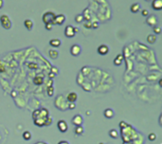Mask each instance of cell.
Wrapping results in <instances>:
<instances>
[{"mask_svg": "<svg viewBox=\"0 0 162 144\" xmlns=\"http://www.w3.org/2000/svg\"><path fill=\"white\" fill-rule=\"evenodd\" d=\"M152 8L154 11H160L162 9V0H153Z\"/></svg>", "mask_w": 162, "mask_h": 144, "instance_id": "obj_10", "label": "cell"}, {"mask_svg": "<svg viewBox=\"0 0 162 144\" xmlns=\"http://www.w3.org/2000/svg\"><path fill=\"white\" fill-rule=\"evenodd\" d=\"M109 52V47L106 45H101L98 47V53L100 55H106Z\"/></svg>", "mask_w": 162, "mask_h": 144, "instance_id": "obj_11", "label": "cell"}, {"mask_svg": "<svg viewBox=\"0 0 162 144\" xmlns=\"http://www.w3.org/2000/svg\"><path fill=\"white\" fill-rule=\"evenodd\" d=\"M141 13H142V15L144 16V17H147V16H149L150 15V13H149V11L148 10H142V12H141Z\"/></svg>", "mask_w": 162, "mask_h": 144, "instance_id": "obj_30", "label": "cell"}, {"mask_svg": "<svg viewBox=\"0 0 162 144\" xmlns=\"http://www.w3.org/2000/svg\"><path fill=\"white\" fill-rule=\"evenodd\" d=\"M85 20L84 18V14H77L75 16V22L76 23H82Z\"/></svg>", "mask_w": 162, "mask_h": 144, "instance_id": "obj_21", "label": "cell"}, {"mask_svg": "<svg viewBox=\"0 0 162 144\" xmlns=\"http://www.w3.org/2000/svg\"><path fill=\"white\" fill-rule=\"evenodd\" d=\"M51 123H52V119L50 117L47 118L45 120V126H49V125H51Z\"/></svg>", "mask_w": 162, "mask_h": 144, "instance_id": "obj_26", "label": "cell"}, {"mask_svg": "<svg viewBox=\"0 0 162 144\" xmlns=\"http://www.w3.org/2000/svg\"><path fill=\"white\" fill-rule=\"evenodd\" d=\"M49 87H50V90H47V94L49 97H51L53 95V88H52V86H49Z\"/></svg>", "mask_w": 162, "mask_h": 144, "instance_id": "obj_32", "label": "cell"}, {"mask_svg": "<svg viewBox=\"0 0 162 144\" xmlns=\"http://www.w3.org/2000/svg\"><path fill=\"white\" fill-rule=\"evenodd\" d=\"M148 139H149L150 141H153V140H155V139H156V135H155L154 133H151V134H149V135H148Z\"/></svg>", "mask_w": 162, "mask_h": 144, "instance_id": "obj_25", "label": "cell"}, {"mask_svg": "<svg viewBox=\"0 0 162 144\" xmlns=\"http://www.w3.org/2000/svg\"><path fill=\"white\" fill-rule=\"evenodd\" d=\"M147 42L149 44H154L156 42V35H154V34H149L147 36Z\"/></svg>", "mask_w": 162, "mask_h": 144, "instance_id": "obj_19", "label": "cell"}, {"mask_svg": "<svg viewBox=\"0 0 162 144\" xmlns=\"http://www.w3.org/2000/svg\"><path fill=\"white\" fill-rule=\"evenodd\" d=\"M72 123L75 125V126H80V125H82L83 122H84V119L83 117L81 116V115H75L72 119Z\"/></svg>", "mask_w": 162, "mask_h": 144, "instance_id": "obj_9", "label": "cell"}, {"mask_svg": "<svg viewBox=\"0 0 162 144\" xmlns=\"http://www.w3.org/2000/svg\"><path fill=\"white\" fill-rule=\"evenodd\" d=\"M75 31H74V27L71 25H67L64 29V35L67 38H73L75 36Z\"/></svg>", "mask_w": 162, "mask_h": 144, "instance_id": "obj_4", "label": "cell"}, {"mask_svg": "<svg viewBox=\"0 0 162 144\" xmlns=\"http://www.w3.org/2000/svg\"><path fill=\"white\" fill-rule=\"evenodd\" d=\"M57 126H58V129L61 133H65L67 130H68V125H67V122L64 119H61L58 121L57 123Z\"/></svg>", "mask_w": 162, "mask_h": 144, "instance_id": "obj_5", "label": "cell"}, {"mask_svg": "<svg viewBox=\"0 0 162 144\" xmlns=\"http://www.w3.org/2000/svg\"><path fill=\"white\" fill-rule=\"evenodd\" d=\"M4 6V1L3 0H0V9H2Z\"/></svg>", "mask_w": 162, "mask_h": 144, "instance_id": "obj_36", "label": "cell"}, {"mask_svg": "<svg viewBox=\"0 0 162 144\" xmlns=\"http://www.w3.org/2000/svg\"><path fill=\"white\" fill-rule=\"evenodd\" d=\"M81 52H82V47H81V46H79V45H73L70 47V53L74 57L79 56L81 54Z\"/></svg>", "mask_w": 162, "mask_h": 144, "instance_id": "obj_6", "label": "cell"}, {"mask_svg": "<svg viewBox=\"0 0 162 144\" xmlns=\"http://www.w3.org/2000/svg\"><path fill=\"white\" fill-rule=\"evenodd\" d=\"M84 127L82 125H80V126H75V134L77 136H81V135H83L84 134Z\"/></svg>", "mask_w": 162, "mask_h": 144, "instance_id": "obj_20", "label": "cell"}, {"mask_svg": "<svg viewBox=\"0 0 162 144\" xmlns=\"http://www.w3.org/2000/svg\"><path fill=\"white\" fill-rule=\"evenodd\" d=\"M109 136H110L112 138H117V137L119 136V134H118L117 130L112 129V130H110V131H109Z\"/></svg>", "mask_w": 162, "mask_h": 144, "instance_id": "obj_23", "label": "cell"}, {"mask_svg": "<svg viewBox=\"0 0 162 144\" xmlns=\"http://www.w3.org/2000/svg\"><path fill=\"white\" fill-rule=\"evenodd\" d=\"M55 13L52 12H47L46 13H44L43 15V21L45 24H52L55 18Z\"/></svg>", "mask_w": 162, "mask_h": 144, "instance_id": "obj_3", "label": "cell"}, {"mask_svg": "<svg viewBox=\"0 0 162 144\" xmlns=\"http://www.w3.org/2000/svg\"><path fill=\"white\" fill-rule=\"evenodd\" d=\"M77 99H78V95H77V93H75V92H70V93H68V95H67V97H66V100H67L69 102H75L77 101Z\"/></svg>", "mask_w": 162, "mask_h": 144, "instance_id": "obj_12", "label": "cell"}, {"mask_svg": "<svg viewBox=\"0 0 162 144\" xmlns=\"http://www.w3.org/2000/svg\"><path fill=\"white\" fill-rule=\"evenodd\" d=\"M140 10H141V7H140V5H139L138 3H134V4H132L131 7H130V11H131L133 13H138Z\"/></svg>", "mask_w": 162, "mask_h": 144, "instance_id": "obj_13", "label": "cell"}, {"mask_svg": "<svg viewBox=\"0 0 162 144\" xmlns=\"http://www.w3.org/2000/svg\"><path fill=\"white\" fill-rule=\"evenodd\" d=\"M0 23H1L2 27L5 30H10L12 28V21H11L10 17L6 14H3L0 16Z\"/></svg>", "mask_w": 162, "mask_h": 144, "instance_id": "obj_2", "label": "cell"}, {"mask_svg": "<svg viewBox=\"0 0 162 144\" xmlns=\"http://www.w3.org/2000/svg\"><path fill=\"white\" fill-rule=\"evenodd\" d=\"M23 138L25 140H30L31 138V133L30 131H25L23 133Z\"/></svg>", "mask_w": 162, "mask_h": 144, "instance_id": "obj_22", "label": "cell"}, {"mask_svg": "<svg viewBox=\"0 0 162 144\" xmlns=\"http://www.w3.org/2000/svg\"><path fill=\"white\" fill-rule=\"evenodd\" d=\"M67 107H68L69 109L73 110V109H75V108H76V104H75V102H69V103L67 104Z\"/></svg>", "mask_w": 162, "mask_h": 144, "instance_id": "obj_29", "label": "cell"}, {"mask_svg": "<svg viewBox=\"0 0 162 144\" xmlns=\"http://www.w3.org/2000/svg\"><path fill=\"white\" fill-rule=\"evenodd\" d=\"M49 45L53 47H59L62 45V42L60 39H51L49 41Z\"/></svg>", "mask_w": 162, "mask_h": 144, "instance_id": "obj_15", "label": "cell"}, {"mask_svg": "<svg viewBox=\"0 0 162 144\" xmlns=\"http://www.w3.org/2000/svg\"><path fill=\"white\" fill-rule=\"evenodd\" d=\"M54 76H55V75H54V74H53V73H50V77H51V78H53V77H54Z\"/></svg>", "mask_w": 162, "mask_h": 144, "instance_id": "obj_39", "label": "cell"}, {"mask_svg": "<svg viewBox=\"0 0 162 144\" xmlns=\"http://www.w3.org/2000/svg\"><path fill=\"white\" fill-rule=\"evenodd\" d=\"M98 26H99V24H98V23H93V24H92V28H94V29H97V28H98Z\"/></svg>", "mask_w": 162, "mask_h": 144, "instance_id": "obj_37", "label": "cell"}, {"mask_svg": "<svg viewBox=\"0 0 162 144\" xmlns=\"http://www.w3.org/2000/svg\"><path fill=\"white\" fill-rule=\"evenodd\" d=\"M103 115H104V117H105L106 119H112V118L114 117L115 113H114L113 109H111V108H107V109H105V110H104Z\"/></svg>", "mask_w": 162, "mask_h": 144, "instance_id": "obj_14", "label": "cell"}, {"mask_svg": "<svg viewBox=\"0 0 162 144\" xmlns=\"http://www.w3.org/2000/svg\"><path fill=\"white\" fill-rule=\"evenodd\" d=\"M24 25H25V27H26V29L28 30H31L32 28H33V22L30 19H26L24 21Z\"/></svg>", "mask_w": 162, "mask_h": 144, "instance_id": "obj_17", "label": "cell"}, {"mask_svg": "<svg viewBox=\"0 0 162 144\" xmlns=\"http://www.w3.org/2000/svg\"><path fill=\"white\" fill-rule=\"evenodd\" d=\"M157 22H158L157 17H156L154 14H151V15H149V17H148V18H147V20H146L147 25H149V26H150V27H152V28L155 27V26H156V24H157Z\"/></svg>", "mask_w": 162, "mask_h": 144, "instance_id": "obj_7", "label": "cell"}, {"mask_svg": "<svg viewBox=\"0 0 162 144\" xmlns=\"http://www.w3.org/2000/svg\"><path fill=\"white\" fill-rule=\"evenodd\" d=\"M44 83V78L42 75H37L34 79H33V84L36 85H41Z\"/></svg>", "mask_w": 162, "mask_h": 144, "instance_id": "obj_16", "label": "cell"}, {"mask_svg": "<svg viewBox=\"0 0 162 144\" xmlns=\"http://www.w3.org/2000/svg\"><path fill=\"white\" fill-rule=\"evenodd\" d=\"M116 58H118V59H119L120 61H122V60H123V55H122V54H119V55H118Z\"/></svg>", "mask_w": 162, "mask_h": 144, "instance_id": "obj_35", "label": "cell"}, {"mask_svg": "<svg viewBox=\"0 0 162 144\" xmlns=\"http://www.w3.org/2000/svg\"><path fill=\"white\" fill-rule=\"evenodd\" d=\"M121 63H122V61H120L119 59H118V58H115V59H114V64H115V65H118V66H119V65L121 64Z\"/></svg>", "mask_w": 162, "mask_h": 144, "instance_id": "obj_28", "label": "cell"}, {"mask_svg": "<svg viewBox=\"0 0 162 144\" xmlns=\"http://www.w3.org/2000/svg\"><path fill=\"white\" fill-rule=\"evenodd\" d=\"M85 27L87 28V29H90V28H92V24H91L89 21H87V23L85 24Z\"/></svg>", "mask_w": 162, "mask_h": 144, "instance_id": "obj_33", "label": "cell"}, {"mask_svg": "<svg viewBox=\"0 0 162 144\" xmlns=\"http://www.w3.org/2000/svg\"><path fill=\"white\" fill-rule=\"evenodd\" d=\"M74 31H75V33L78 32V31H79V28H75V27H74Z\"/></svg>", "mask_w": 162, "mask_h": 144, "instance_id": "obj_38", "label": "cell"}, {"mask_svg": "<svg viewBox=\"0 0 162 144\" xmlns=\"http://www.w3.org/2000/svg\"><path fill=\"white\" fill-rule=\"evenodd\" d=\"M32 117H33V120L35 119H40V120H45L47 118L49 117V112L47 109L46 108H40V109H36L33 114H32Z\"/></svg>", "mask_w": 162, "mask_h": 144, "instance_id": "obj_1", "label": "cell"}, {"mask_svg": "<svg viewBox=\"0 0 162 144\" xmlns=\"http://www.w3.org/2000/svg\"><path fill=\"white\" fill-rule=\"evenodd\" d=\"M50 72H51V73H53L54 75H57V74L59 73V69H58V67H56V66H52Z\"/></svg>", "mask_w": 162, "mask_h": 144, "instance_id": "obj_27", "label": "cell"}, {"mask_svg": "<svg viewBox=\"0 0 162 144\" xmlns=\"http://www.w3.org/2000/svg\"><path fill=\"white\" fill-rule=\"evenodd\" d=\"M153 30L154 35H158V34H160V33H161V28H160V27L155 26V27H153Z\"/></svg>", "mask_w": 162, "mask_h": 144, "instance_id": "obj_24", "label": "cell"}, {"mask_svg": "<svg viewBox=\"0 0 162 144\" xmlns=\"http://www.w3.org/2000/svg\"><path fill=\"white\" fill-rule=\"evenodd\" d=\"M48 55L51 59H57L58 56H59V52L56 50V49H50L48 51Z\"/></svg>", "mask_w": 162, "mask_h": 144, "instance_id": "obj_18", "label": "cell"}, {"mask_svg": "<svg viewBox=\"0 0 162 144\" xmlns=\"http://www.w3.org/2000/svg\"><path fill=\"white\" fill-rule=\"evenodd\" d=\"M100 144H104V143H100Z\"/></svg>", "mask_w": 162, "mask_h": 144, "instance_id": "obj_40", "label": "cell"}, {"mask_svg": "<svg viewBox=\"0 0 162 144\" xmlns=\"http://www.w3.org/2000/svg\"><path fill=\"white\" fill-rule=\"evenodd\" d=\"M46 25V30H52V24H45Z\"/></svg>", "mask_w": 162, "mask_h": 144, "instance_id": "obj_31", "label": "cell"}, {"mask_svg": "<svg viewBox=\"0 0 162 144\" xmlns=\"http://www.w3.org/2000/svg\"><path fill=\"white\" fill-rule=\"evenodd\" d=\"M58 144H69V142L67 140H62V141L58 142Z\"/></svg>", "mask_w": 162, "mask_h": 144, "instance_id": "obj_34", "label": "cell"}, {"mask_svg": "<svg viewBox=\"0 0 162 144\" xmlns=\"http://www.w3.org/2000/svg\"><path fill=\"white\" fill-rule=\"evenodd\" d=\"M64 22H65V15H64V14H58V15L55 16L52 25H59V26H61Z\"/></svg>", "mask_w": 162, "mask_h": 144, "instance_id": "obj_8", "label": "cell"}]
</instances>
